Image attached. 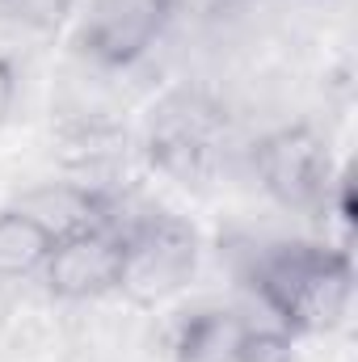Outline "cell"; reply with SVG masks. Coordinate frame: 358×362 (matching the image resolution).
Segmentation results:
<instances>
[{
	"label": "cell",
	"mask_w": 358,
	"mask_h": 362,
	"mask_svg": "<svg viewBox=\"0 0 358 362\" xmlns=\"http://www.w3.org/2000/svg\"><path fill=\"white\" fill-rule=\"evenodd\" d=\"M17 93H21V76H17V64L8 55H0V127L13 118V105H17Z\"/></svg>",
	"instance_id": "obj_11"
},
{
	"label": "cell",
	"mask_w": 358,
	"mask_h": 362,
	"mask_svg": "<svg viewBox=\"0 0 358 362\" xmlns=\"http://www.w3.org/2000/svg\"><path fill=\"white\" fill-rule=\"evenodd\" d=\"M245 286L287 337L333 333L354 299V262L325 240H266L245 253Z\"/></svg>",
	"instance_id": "obj_1"
},
{
	"label": "cell",
	"mask_w": 358,
	"mask_h": 362,
	"mask_svg": "<svg viewBox=\"0 0 358 362\" xmlns=\"http://www.w3.org/2000/svg\"><path fill=\"white\" fill-rule=\"evenodd\" d=\"M76 0H0V25L25 34H51L72 17Z\"/></svg>",
	"instance_id": "obj_10"
},
{
	"label": "cell",
	"mask_w": 358,
	"mask_h": 362,
	"mask_svg": "<svg viewBox=\"0 0 358 362\" xmlns=\"http://www.w3.org/2000/svg\"><path fill=\"white\" fill-rule=\"evenodd\" d=\"M228 156V114L198 89L169 93L148 118V160L181 185H207Z\"/></svg>",
	"instance_id": "obj_4"
},
{
	"label": "cell",
	"mask_w": 358,
	"mask_h": 362,
	"mask_svg": "<svg viewBox=\"0 0 358 362\" xmlns=\"http://www.w3.org/2000/svg\"><path fill=\"white\" fill-rule=\"evenodd\" d=\"M173 13L178 0H89V8L76 21L72 47L85 64L101 72L135 68L165 38Z\"/></svg>",
	"instance_id": "obj_5"
},
{
	"label": "cell",
	"mask_w": 358,
	"mask_h": 362,
	"mask_svg": "<svg viewBox=\"0 0 358 362\" xmlns=\"http://www.w3.org/2000/svg\"><path fill=\"white\" fill-rule=\"evenodd\" d=\"M13 206H21L25 215H34L55 240L72 236V232H89V228H118V202L93 185V181H47L25 189Z\"/></svg>",
	"instance_id": "obj_8"
},
{
	"label": "cell",
	"mask_w": 358,
	"mask_h": 362,
	"mask_svg": "<svg viewBox=\"0 0 358 362\" xmlns=\"http://www.w3.org/2000/svg\"><path fill=\"white\" fill-rule=\"evenodd\" d=\"M249 160H253V177L262 185V194L291 215L325 219L337 206V198L346 194L329 139L308 122L266 131L253 144Z\"/></svg>",
	"instance_id": "obj_2"
},
{
	"label": "cell",
	"mask_w": 358,
	"mask_h": 362,
	"mask_svg": "<svg viewBox=\"0 0 358 362\" xmlns=\"http://www.w3.org/2000/svg\"><path fill=\"white\" fill-rule=\"evenodd\" d=\"M122 236V286L131 303H165L190 286L202 262V240L190 219L173 211H144L118 223Z\"/></svg>",
	"instance_id": "obj_3"
},
{
	"label": "cell",
	"mask_w": 358,
	"mask_h": 362,
	"mask_svg": "<svg viewBox=\"0 0 358 362\" xmlns=\"http://www.w3.org/2000/svg\"><path fill=\"white\" fill-rule=\"evenodd\" d=\"M173 362H291V337L232 308H198L178 325Z\"/></svg>",
	"instance_id": "obj_6"
},
{
	"label": "cell",
	"mask_w": 358,
	"mask_h": 362,
	"mask_svg": "<svg viewBox=\"0 0 358 362\" xmlns=\"http://www.w3.org/2000/svg\"><path fill=\"white\" fill-rule=\"evenodd\" d=\"M51 249H55V236L34 215H25L21 206L0 211V282L34 278L51 257Z\"/></svg>",
	"instance_id": "obj_9"
},
{
	"label": "cell",
	"mask_w": 358,
	"mask_h": 362,
	"mask_svg": "<svg viewBox=\"0 0 358 362\" xmlns=\"http://www.w3.org/2000/svg\"><path fill=\"white\" fill-rule=\"evenodd\" d=\"M38 278H42L47 295H55L64 303H93V299L118 295V286H122L118 228H89V232L59 236Z\"/></svg>",
	"instance_id": "obj_7"
}]
</instances>
